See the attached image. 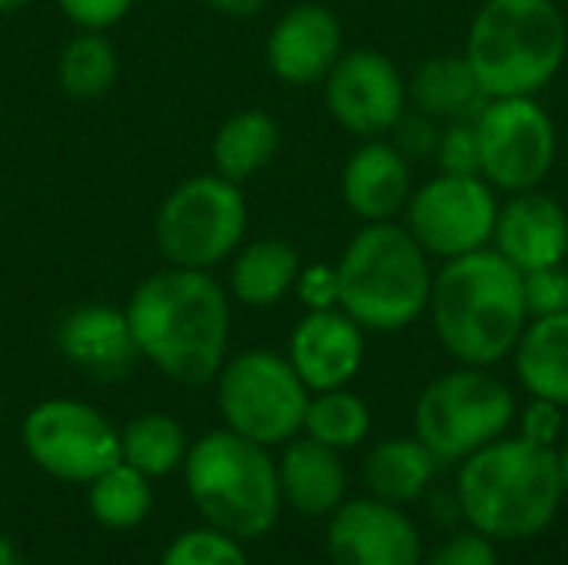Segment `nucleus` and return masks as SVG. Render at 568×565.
I'll return each instance as SVG.
<instances>
[{"mask_svg":"<svg viewBox=\"0 0 568 565\" xmlns=\"http://www.w3.org/2000/svg\"><path fill=\"white\" fill-rule=\"evenodd\" d=\"M23 446L43 473L63 483H93L120 463V430L80 400L33 406L23 420Z\"/></svg>","mask_w":568,"mask_h":565,"instance_id":"obj_12","label":"nucleus"},{"mask_svg":"<svg viewBox=\"0 0 568 565\" xmlns=\"http://www.w3.org/2000/svg\"><path fill=\"white\" fill-rule=\"evenodd\" d=\"M53 340L67 363H73L80 373L100 383L123 380L140 360L126 313L116 306H103V303H87V306L70 310L57 323Z\"/></svg>","mask_w":568,"mask_h":565,"instance_id":"obj_18","label":"nucleus"},{"mask_svg":"<svg viewBox=\"0 0 568 565\" xmlns=\"http://www.w3.org/2000/svg\"><path fill=\"white\" fill-rule=\"evenodd\" d=\"M556 460H559V480H562V493L568 496V443L562 450H556Z\"/></svg>","mask_w":568,"mask_h":565,"instance_id":"obj_39","label":"nucleus"},{"mask_svg":"<svg viewBox=\"0 0 568 565\" xmlns=\"http://www.w3.org/2000/svg\"><path fill=\"white\" fill-rule=\"evenodd\" d=\"M27 3H33V0H0V13H17V10H23Z\"/></svg>","mask_w":568,"mask_h":565,"instance_id":"obj_40","label":"nucleus"},{"mask_svg":"<svg viewBox=\"0 0 568 565\" xmlns=\"http://www.w3.org/2000/svg\"><path fill=\"white\" fill-rule=\"evenodd\" d=\"M433 256L396 223H363L336 263L339 310L366 333H399L429 310Z\"/></svg>","mask_w":568,"mask_h":565,"instance_id":"obj_5","label":"nucleus"},{"mask_svg":"<svg viewBox=\"0 0 568 565\" xmlns=\"http://www.w3.org/2000/svg\"><path fill=\"white\" fill-rule=\"evenodd\" d=\"M160 565H250V559L240 549V539L206 526L176 536Z\"/></svg>","mask_w":568,"mask_h":565,"instance_id":"obj_30","label":"nucleus"},{"mask_svg":"<svg viewBox=\"0 0 568 565\" xmlns=\"http://www.w3.org/2000/svg\"><path fill=\"white\" fill-rule=\"evenodd\" d=\"M246 220L250 210L240 183L220 173L190 176L156 210V250L170 266L213 270L240 250Z\"/></svg>","mask_w":568,"mask_h":565,"instance_id":"obj_8","label":"nucleus"},{"mask_svg":"<svg viewBox=\"0 0 568 565\" xmlns=\"http://www.w3.org/2000/svg\"><path fill=\"white\" fill-rule=\"evenodd\" d=\"M523 286H526V306H529V320L532 316H556L568 313V266H546V270H532L523 273Z\"/></svg>","mask_w":568,"mask_h":565,"instance_id":"obj_32","label":"nucleus"},{"mask_svg":"<svg viewBox=\"0 0 568 565\" xmlns=\"http://www.w3.org/2000/svg\"><path fill=\"white\" fill-rule=\"evenodd\" d=\"M393 143H396V150L413 163V160H426V157H433V150H436V140H439V120H433V117H426L423 110H406L403 117H399V123L393 127Z\"/></svg>","mask_w":568,"mask_h":565,"instance_id":"obj_34","label":"nucleus"},{"mask_svg":"<svg viewBox=\"0 0 568 565\" xmlns=\"http://www.w3.org/2000/svg\"><path fill=\"white\" fill-rule=\"evenodd\" d=\"M499 196L479 173H439L403 210V226L433 260H453L493 246Z\"/></svg>","mask_w":568,"mask_h":565,"instance_id":"obj_11","label":"nucleus"},{"mask_svg":"<svg viewBox=\"0 0 568 565\" xmlns=\"http://www.w3.org/2000/svg\"><path fill=\"white\" fill-rule=\"evenodd\" d=\"M513 363L529 396L568 410V313L532 316L513 350Z\"/></svg>","mask_w":568,"mask_h":565,"instance_id":"obj_21","label":"nucleus"},{"mask_svg":"<svg viewBox=\"0 0 568 565\" xmlns=\"http://www.w3.org/2000/svg\"><path fill=\"white\" fill-rule=\"evenodd\" d=\"M343 57V23L323 3H293L266 37V63L290 87L323 83Z\"/></svg>","mask_w":568,"mask_h":565,"instance_id":"obj_16","label":"nucleus"},{"mask_svg":"<svg viewBox=\"0 0 568 565\" xmlns=\"http://www.w3.org/2000/svg\"><path fill=\"white\" fill-rule=\"evenodd\" d=\"M519 416V436L536 443V446H546V450H556V443L562 440V430H566V410L549 403V400H529L523 406Z\"/></svg>","mask_w":568,"mask_h":565,"instance_id":"obj_33","label":"nucleus"},{"mask_svg":"<svg viewBox=\"0 0 568 565\" xmlns=\"http://www.w3.org/2000/svg\"><path fill=\"white\" fill-rule=\"evenodd\" d=\"M123 313L140 356L163 376L203 386L223 370L230 296L210 270H156L133 290Z\"/></svg>","mask_w":568,"mask_h":565,"instance_id":"obj_1","label":"nucleus"},{"mask_svg":"<svg viewBox=\"0 0 568 565\" xmlns=\"http://www.w3.org/2000/svg\"><path fill=\"white\" fill-rule=\"evenodd\" d=\"M216 396L226 430L266 450L303 433L310 390L293 363L273 350H246L223 363L216 373Z\"/></svg>","mask_w":568,"mask_h":565,"instance_id":"obj_9","label":"nucleus"},{"mask_svg":"<svg viewBox=\"0 0 568 565\" xmlns=\"http://www.w3.org/2000/svg\"><path fill=\"white\" fill-rule=\"evenodd\" d=\"M296 296L303 300L306 310H333L339 306V280H336V266L326 263H313L300 270L296 280Z\"/></svg>","mask_w":568,"mask_h":565,"instance_id":"obj_37","label":"nucleus"},{"mask_svg":"<svg viewBox=\"0 0 568 565\" xmlns=\"http://www.w3.org/2000/svg\"><path fill=\"white\" fill-rule=\"evenodd\" d=\"M429 320L459 366H496L513 356L526 323L523 273L493 246L443 260L433 276Z\"/></svg>","mask_w":568,"mask_h":565,"instance_id":"obj_2","label":"nucleus"},{"mask_svg":"<svg viewBox=\"0 0 568 565\" xmlns=\"http://www.w3.org/2000/svg\"><path fill=\"white\" fill-rule=\"evenodd\" d=\"M0 406H3V396H0Z\"/></svg>","mask_w":568,"mask_h":565,"instance_id":"obj_42","label":"nucleus"},{"mask_svg":"<svg viewBox=\"0 0 568 565\" xmlns=\"http://www.w3.org/2000/svg\"><path fill=\"white\" fill-rule=\"evenodd\" d=\"M409 100L426 117L449 123V120H473L483 103L489 100L463 53H439L419 63L409 80Z\"/></svg>","mask_w":568,"mask_h":565,"instance_id":"obj_24","label":"nucleus"},{"mask_svg":"<svg viewBox=\"0 0 568 565\" xmlns=\"http://www.w3.org/2000/svg\"><path fill=\"white\" fill-rule=\"evenodd\" d=\"M433 160L439 173H479V140L473 120H449L439 127Z\"/></svg>","mask_w":568,"mask_h":565,"instance_id":"obj_31","label":"nucleus"},{"mask_svg":"<svg viewBox=\"0 0 568 565\" xmlns=\"http://www.w3.org/2000/svg\"><path fill=\"white\" fill-rule=\"evenodd\" d=\"M280 493L283 503H290L300 516L320 519V516H333L343 503H346V490H349V476L343 466L339 450H329L310 436H296L286 443L280 463Z\"/></svg>","mask_w":568,"mask_h":565,"instance_id":"obj_20","label":"nucleus"},{"mask_svg":"<svg viewBox=\"0 0 568 565\" xmlns=\"http://www.w3.org/2000/svg\"><path fill=\"white\" fill-rule=\"evenodd\" d=\"M486 97H539L568 57V20L556 0H483L466 50Z\"/></svg>","mask_w":568,"mask_h":565,"instance_id":"obj_4","label":"nucleus"},{"mask_svg":"<svg viewBox=\"0 0 568 565\" xmlns=\"http://www.w3.org/2000/svg\"><path fill=\"white\" fill-rule=\"evenodd\" d=\"M190 446L183 426L166 413H143L120 430V460L146 480L170 476L183 466Z\"/></svg>","mask_w":568,"mask_h":565,"instance_id":"obj_27","label":"nucleus"},{"mask_svg":"<svg viewBox=\"0 0 568 565\" xmlns=\"http://www.w3.org/2000/svg\"><path fill=\"white\" fill-rule=\"evenodd\" d=\"M120 73V57L113 40L103 30H77L57 60V80L67 97L73 100H97L103 97Z\"/></svg>","mask_w":568,"mask_h":565,"instance_id":"obj_26","label":"nucleus"},{"mask_svg":"<svg viewBox=\"0 0 568 565\" xmlns=\"http://www.w3.org/2000/svg\"><path fill=\"white\" fill-rule=\"evenodd\" d=\"M479 140V176L496 193L539 190L559 153V133L536 97H489L473 117Z\"/></svg>","mask_w":568,"mask_h":565,"instance_id":"obj_10","label":"nucleus"},{"mask_svg":"<svg viewBox=\"0 0 568 565\" xmlns=\"http://www.w3.org/2000/svg\"><path fill=\"white\" fill-rule=\"evenodd\" d=\"M300 270H303V260L286 240L263 236L236 250L233 270H230V293L243 306L266 310V306L283 303L293 293Z\"/></svg>","mask_w":568,"mask_h":565,"instance_id":"obj_23","label":"nucleus"},{"mask_svg":"<svg viewBox=\"0 0 568 565\" xmlns=\"http://www.w3.org/2000/svg\"><path fill=\"white\" fill-rule=\"evenodd\" d=\"M329 117L359 140L389 137L409 110V80L403 70L373 47L343 50L323 80Z\"/></svg>","mask_w":568,"mask_h":565,"instance_id":"obj_13","label":"nucleus"},{"mask_svg":"<svg viewBox=\"0 0 568 565\" xmlns=\"http://www.w3.org/2000/svg\"><path fill=\"white\" fill-rule=\"evenodd\" d=\"M70 23L80 30H110L120 23L136 0H57Z\"/></svg>","mask_w":568,"mask_h":565,"instance_id":"obj_36","label":"nucleus"},{"mask_svg":"<svg viewBox=\"0 0 568 565\" xmlns=\"http://www.w3.org/2000/svg\"><path fill=\"white\" fill-rule=\"evenodd\" d=\"M339 190L349 213L363 223L396 220L413 196V163L386 137L363 140L343 167Z\"/></svg>","mask_w":568,"mask_h":565,"instance_id":"obj_19","label":"nucleus"},{"mask_svg":"<svg viewBox=\"0 0 568 565\" xmlns=\"http://www.w3.org/2000/svg\"><path fill=\"white\" fill-rule=\"evenodd\" d=\"M493 250L509 260L519 273L559 266L568 260V213L566 206L542 193L523 190L499 203Z\"/></svg>","mask_w":568,"mask_h":565,"instance_id":"obj_17","label":"nucleus"},{"mask_svg":"<svg viewBox=\"0 0 568 565\" xmlns=\"http://www.w3.org/2000/svg\"><path fill=\"white\" fill-rule=\"evenodd\" d=\"M286 360L310 393L349 386L366 360V330L339 306L310 310L290 333Z\"/></svg>","mask_w":568,"mask_h":565,"instance_id":"obj_15","label":"nucleus"},{"mask_svg":"<svg viewBox=\"0 0 568 565\" xmlns=\"http://www.w3.org/2000/svg\"><path fill=\"white\" fill-rule=\"evenodd\" d=\"M423 565H499V553L489 536L473 529L446 539Z\"/></svg>","mask_w":568,"mask_h":565,"instance_id":"obj_35","label":"nucleus"},{"mask_svg":"<svg viewBox=\"0 0 568 565\" xmlns=\"http://www.w3.org/2000/svg\"><path fill=\"white\" fill-rule=\"evenodd\" d=\"M333 565H423V543L399 506L373 496L346 500L326 533Z\"/></svg>","mask_w":568,"mask_h":565,"instance_id":"obj_14","label":"nucleus"},{"mask_svg":"<svg viewBox=\"0 0 568 565\" xmlns=\"http://www.w3.org/2000/svg\"><path fill=\"white\" fill-rule=\"evenodd\" d=\"M456 496L466 523L493 543L532 539L552 526L566 500L556 450L499 436L459 463Z\"/></svg>","mask_w":568,"mask_h":565,"instance_id":"obj_3","label":"nucleus"},{"mask_svg":"<svg viewBox=\"0 0 568 565\" xmlns=\"http://www.w3.org/2000/svg\"><path fill=\"white\" fill-rule=\"evenodd\" d=\"M0 565H27V563H20V559H17V553H13V556H3Z\"/></svg>","mask_w":568,"mask_h":565,"instance_id":"obj_41","label":"nucleus"},{"mask_svg":"<svg viewBox=\"0 0 568 565\" xmlns=\"http://www.w3.org/2000/svg\"><path fill=\"white\" fill-rule=\"evenodd\" d=\"M150 503V480L123 460L90 483V513L106 529H136L146 519Z\"/></svg>","mask_w":568,"mask_h":565,"instance_id":"obj_29","label":"nucleus"},{"mask_svg":"<svg viewBox=\"0 0 568 565\" xmlns=\"http://www.w3.org/2000/svg\"><path fill=\"white\" fill-rule=\"evenodd\" d=\"M183 466L186 490L213 529L243 543L276 526L283 493L266 446L233 430H216L190 446Z\"/></svg>","mask_w":568,"mask_h":565,"instance_id":"obj_6","label":"nucleus"},{"mask_svg":"<svg viewBox=\"0 0 568 565\" xmlns=\"http://www.w3.org/2000/svg\"><path fill=\"white\" fill-rule=\"evenodd\" d=\"M516 393L486 366H459L436 376L416 400V440L443 463H463L506 436L516 423Z\"/></svg>","mask_w":568,"mask_h":565,"instance_id":"obj_7","label":"nucleus"},{"mask_svg":"<svg viewBox=\"0 0 568 565\" xmlns=\"http://www.w3.org/2000/svg\"><path fill=\"white\" fill-rule=\"evenodd\" d=\"M280 150V123L266 110H236L213 137L216 173L243 183L266 170Z\"/></svg>","mask_w":568,"mask_h":565,"instance_id":"obj_25","label":"nucleus"},{"mask_svg":"<svg viewBox=\"0 0 568 565\" xmlns=\"http://www.w3.org/2000/svg\"><path fill=\"white\" fill-rule=\"evenodd\" d=\"M436 470L439 460L416 436H393L366 453L363 483L373 500L406 509L409 503L426 496Z\"/></svg>","mask_w":568,"mask_h":565,"instance_id":"obj_22","label":"nucleus"},{"mask_svg":"<svg viewBox=\"0 0 568 565\" xmlns=\"http://www.w3.org/2000/svg\"><path fill=\"white\" fill-rule=\"evenodd\" d=\"M203 3L226 17H256L266 7V0H203Z\"/></svg>","mask_w":568,"mask_h":565,"instance_id":"obj_38","label":"nucleus"},{"mask_svg":"<svg viewBox=\"0 0 568 565\" xmlns=\"http://www.w3.org/2000/svg\"><path fill=\"white\" fill-rule=\"evenodd\" d=\"M373 430V413L363 396L349 393L346 386L339 390H323L310 393L306 416H303V433L329 450H356Z\"/></svg>","mask_w":568,"mask_h":565,"instance_id":"obj_28","label":"nucleus"}]
</instances>
